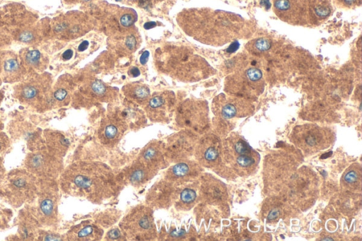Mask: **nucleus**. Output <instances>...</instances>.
<instances>
[{"instance_id": "24", "label": "nucleus", "mask_w": 362, "mask_h": 241, "mask_svg": "<svg viewBox=\"0 0 362 241\" xmlns=\"http://www.w3.org/2000/svg\"><path fill=\"white\" fill-rule=\"evenodd\" d=\"M308 24L318 25L332 13L331 0H307Z\"/></svg>"}, {"instance_id": "3", "label": "nucleus", "mask_w": 362, "mask_h": 241, "mask_svg": "<svg viewBox=\"0 0 362 241\" xmlns=\"http://www.w3.org/2000/svg\"><path fill=\"white\" fill-rule=\"evenodd\" d=\"M37 189L36 177L26 169L13 170L0 177V196L15 207L35 200Z\"/></svg>"}, {"instance_id": "14", "label": "nucleus", "mask_w": 362, "mask_h": 241, "mask_svg": "<svg viewBox=\"0 0 362 241\" xmlns=\"http://www.w3.org/2000/svg\"><path fill=\"white\" fill-rule=\"evenodd\" d=\"M129 125L119 107L107 113L101 120L98 138L105 146L113 147L122 139Z\"/></svg>"}, {"instance_id": "20", "label": "nucleus", "mask_w": 362, "mask_h": 241, "mask_svg": "<svg viewBox=\"0 0 362 241\" xmlns=\"http://www.w3.org/2000/svg\"><path fill=\"white\" fill-rule=\"evenodd\" d=\"M180 187L181 186L163 178L148 189L146 196V204L152 208H168L174 204Z\"/></svg>"}, {"instance_id": "19", "label": "nucleus", "mask_w": 362, "mask_h": 241, "mask_svg": "<svg viewBox=\"0 0 362 241\" xmlns=\"http://www.w3.org/2000/svg\"><path fill=\"white\" fill-rule=\"evenodd\" d=\"M273 11L279 18L288 24H308L307 0H273Z\"/></svg>"}, {"instance_id": "39", "label": "nucleus", "mask_w": 362, "mask_h": 241, "mask_svg": "<svg viewBox=\"0 0 362 241\" xmlns=\"http://www.w3.org/2000/svg\"><path fill=\"white\" fill-rule=\"evenodd\" d=\"M129 73L133 76V77H136L139 75L140 72H139V70L138 68L136 67H133L132 69H129Z\"/></svg>"}, {"instance_id": "17", "label": "nucleus", "mask_w": 362, "mask_h": 241, "mask_svg": "<svg viewBox=\"0 0 362 241\" xmlns=\"http://www.w3.org/2000/svg\"><path fill=\"white\" fill-rule=\"evenodd\" d=\"M255 107L246 98L238 96H226L223 94L214 98L212 109L218 117L228 119L247 116Z\"/></svg>"}, {"instance_id": "9", "label": "nucleus", "mask_w": 362, "mask_h": 241, "mask_svg": "<svg viewBox=\"0 0 362 241\" xmlns=\"http://www.w3.org/2000/svg\"><path fill=\"white\" fill-rule=\"evenodd\" d=\"M53 180L42 184L36 194L37 205L34 211L37 221L46 225H54L57 221L59 191Z\"/></svg>"}, {"instance_id": "34", "label": "nucleus", "mask_w": 362, "mask_h": 241, "mask_svg": "<svg viewBox=\"0 0 362 241\" xmlns=\"http://www.w3.org/2000/svg\"><path fill=\"white\" fill-rule=\"evenodd\" d=\"M136 19L134 11L129 10L122 13L119 18V25L123 28H131Z\"/></svg>"}, {"instance_id": "12", "label": "nucleus", "mask_w": 362, "mask_h": 241, "mask_svg": "<svg viewBox=\"0 0 362 241\" xmlns=\"http://www.w3.org/2000/svg\"><path fill=\"white\" fill-rule=\"evenodd\" d=\"M117 95V90L102 81L92 78L86 81L74 95V102L82 107H90L100 102H107Z\"/></svg>"}, {"instance_id": "18", "label": "nucleus", "mask_w": 362, "mask_h": 241, "mask_svg": "<svg viewBox=\"0 0 362 241\" xmlns=\"http://www.w3.org/2000/svg\"><path fill=\"white\" fill-rule=\"evenodd\" d=\"M194 155L201 166L218 170L223 160L222 144L216 136L205 135L198 139Z\"/></svg>"}, {"instance_id": "5", "label": "nucleus", "mask_w": 362, "mask_h": 241, "mask_svg": "<svg viewBox=\"0 0 362 241\" xmlns=\"http://www.w3.org/2000/svg\"><path fill=\"white\" fill-rule=\"evenodd\" d=\"M222 157L240 175H248L257 167L260 156L240 136L231 135L222 145Z\"/></svg>"}, {"instance_id": "15", "label": "nucleus", "mask_w": 362, "mask_h": 241, "mask_svg": "<svg viewBox=\"0 0 362 241\" xmlns=\"http://www.w3.org/2000/svg\"><path fill=\"white\" fill-rule=\"evenodd\" d=\"M176 98L173 91L163 90L151 95L144 110L147 117L153 122H168L175 110Z\"/></svg>"}, {"instance_id": "37", "label": "nucleus", "mask_w": 362, "mask_h": 241, "mask_svg": "<svg viewBox=\"0 0 362 241\" xmlns=\"http://www.w3.org/2000/svg\"><path fill=\"white\" fill-rule=\"evenodd\" d=\"M73 56V52L71 49H67L66 50L63 54H62V58L65 60H68L69 59H71Z\"/></svg>"}, {"instance_id": "10", "label": "nucleus", "mask_w": 362, "mask_h": 241, "mask_svg": "<svg viewBox=\"0 0 362 241\" xmlns=\"http://www.w3.org/2000/svg\"><path fill=\"white\" fill-rule=\"evenodd\" d=\"M15 93L21 102L36 109L54 105L51 86L45 80L36 78L24 82L17 86Z\"/></svg>"}, {"instance_id": "25", "label": "nucleus", "mask_w": 362, "mask_h": 241, "mask_svg": "<svg viewBox=\"0 0 362 241\" xmlns=\"http://www.w3.org/2000/svg\"><path fill=\"white\" fill-rule=\"evenodd\" d=\"M103 235V230L95 225L81 223L74 226L66 234L69 240L93 241L99 240Z\"/></svg>"}, {"instance_id": "28", "label": "nucleus", "mask_w": 362, "mask_h": 241, "mask_svg": "<svg viewBox=\"0 0 362 241\" xmlns=\"http://www.w3.org/2000/svg\"><path fill=\"white\" fill-rule=\"evenodd\" d=\"M45 139L48 152L60 158L65 155L69 149V141L62 134L56 131H46Z\"/></svg>"}, {"instance_id": "32", "label": "nucleus", "mask_w": 362, "mask_h": 241, "mask_svg": "<svg viewBox=\"0 0 362 241\" xmlns=\"http://www.w3.org/2000/svg\"><path fill=\"white\" fill-rule=\"evenodd\" d=\"M23 62L29 68L40 69L43 66V58L38 50H29L23 56Z\"/></svg>"}, {"instance_id": "35", "label": "nucleus", "mask_w": 362, "mask_h": 241, "mask_svg": "<svg viewBox=\"0 0 362 241\" xmlns=\"http://www.w3.org/2000/svg\"><path fill=\"white\" fill-rule=\"evenodd\" d=\"M362 0H334L335 4L343 8H354L360 6Z\"/></svg>"}, {"instance_id": "30", "label": "nucleus", "mask_w": 362, "mask_h": 241, "mask_svg": "<svg viewBox=\"0 0 362 241\" xmlns=\"http://www.w3.org/2000/svg\"><path fill=\"white\" fill-rule=\"evenodd\" d=\"M361 167L358 163H354L344 172L341 184L349 190H355L361 188Z\"/></svg>"}, {"instance_id": "8", "label": "nucleus", "mask_w": 362, "mask_h": 241, "mask_svg": "<svg viewBox=\"0 0 362 241\" xmlns=\"http://www.w3.org/2000/svg\"><path fill=\"white\" fill-rule=\"evenodd\" d=\"M264 81L262 71L257 68L240 71L226 81V90L230 94L244 98H254L262 91Z\"/></svg>"}, {"instance_id": "2", "label": "nucleus", "mask_w": 362, "mask_h": 241, "mask_svg": "<svg viewBox=\"0 0 362 241\" xmlns=\"http://www.w3.org/2000/svg\"><path fill=\"white\" fill-rule=\"evenodd\" d=\"M158 69L165 74L182 82L198 81L207 77L211 66L189 47L168 45L155 53Z\"/></svg>"}, {"instance_id": "4", "label": "nucleus", "mask_w": 362, "mask_h": 241, "mask_svg": "<svg viewBox=\"0 0 362 241\" xmlns=\"http://www.w3.org/2000/svg\"><path fill=\"white\" fill-rule=\"evenodd\" d=\"M119 225L123 236L128 240H153L158 236L153 208L146 204L137 205L130 209Z\"/></svg>"}, {"instance_id": "31", "label": "nucleus", "mask_w": 362, "mask_h": 241, "mask_svg": "<svg viewBox=\"0 0 362 241\" xmlns=\"http://www.w3.org/2000/svg\"><path fill=\"white\" fill-rule=\"evenodd\" d=\"M21 69L16 59H7L4 63L3 75L4 80L9 82L17 81L21 75Z\"/></svg>"}, {"instance_id": "27", "label": "nucleus", "mask_w": 362, "mask_h": 241, "mask_svg": "<svg viewBox=\"0 0 362 241\" xmlns=\"http://www.w3.org/2000/svg\"><path fill=\"white\" fill-rule=\"evenodd\" d=\"M122 92L127 101L136 105L145 106L151 97L149 88L138 82L126 84L122 88Z\"/></svg>"}, {"instance_id": "11", "label": "nucleus", "mask_w": 362, "mask_h": 241, "mask_svg": "<svg viewBox=\"0 0 362 241\" xmlns=\"http://www.w3.org/2000/svg\"><path fill=\"white\" fill-rule=\"evenodd\" d=\"M25 167L35 177L53 180L62 174L63 162L62 158L49 152L37 151L27 155L25 159Z\"/></svg>"}, {"instance_id": "23", "label": "nucleus", "mask_w": 362, "mask_h": 241, "mask_svg": "<svg viewBox=\"0 0 362 241\" xmlns=\"http://www.w3.org/2000/svg\"><path fill=\"white\" fill-rule=\"evenodd\" d=\"M136 158L157 172L166 167L168 164L165 157V143L160 141L147 143Z\"/></svg>"}, {"instance_id": "13", "label": "nucleus", "mask_w": 362, "mask_h": 241, "mask_svg": "<svg viewBox=\"0 0 362 241\" xmlns=\"http://www.w3.org/2000/svg\"><path fill=\"white\" fill-rule=\"evenodd\" d=\"M199 135L187 130L171 135L165 143V157L169 163H178L189 159L193 154Z\"/></svg>"}, {"instance_id": "6", "label": "nucleus", "mask_w": 362, "mask_h": 241, "mask_svg": "<svg viewBox=\"0 0 362 241\" xmlns=\"http://www.w3.org/2000/svg\"><path fill=\"white\" fill-rule=\"evenodd\" d=\"M175 122L182 129L201 135L209 128V108L206 101L186 98L175 107Z\"/></svg>"}, {"instance_id": "26", "label": "nucleus", "mask_w": 362, "mask_h": 241, "mask_svg": "<svg viewBox=\"0 0 362 241\" xmlns=\"http://www.w3.org/2000/svg\"><path fill=\"white\" fill-rule=\"evenodd\" d=\"M196 181L181 186L174 206L177 211H187L195 205L197 199Z\"/></svg>"}, {"instance_id": "41", "label": "nucleus", "mask_w": 362, "mask_h": 241, "mask_svg": "<svg viewBox=\"0 0 362 241\" xmlns=\"http://www.w3.org/2000/svg\"><path fill=\"white\" fill-rule=\"evenodd\" d=\"M3 172H4V166H3L2 160L0 158V175L3 174Z\"/></svg>"}, {"instance_id": "21", "label": "nucleus", "mask_w": 362, "mask_h": 241, "mask_svg": "<svg viewBox=\"0 0 362 241\" xmlns=\"http://www.w3.org/2000/svg\"><path fill=\"white\" fill-rule=\"evenodd\" d=\"M202 167L197 162L189 159L175 163L164 173L163 178L174 184L182 186L198 180Z\"/></svg>"}, {"instance_id": "22", "label": "nucleus", "mask_w": 362, "mask_h": 241, "mask_svg": "<svg viewBox=\"0 0 362 241\" xmlns=\"http://www.w3.org/2000/svg\"><path fill=\"white\" fill-rule=\"evenodd\" d=\"M158 172L136 158L117 177L122 185L138 188L147 184Z\"/></svg>"}, {"instance_id": "33", "label": "nucleus", "mask_w": 362, "mask_h": 241, "mask_svg": "<svg viewBox=\"0 0 362 241\" xmlns=\"http://www.w3.org/2000/svg\"><path fill=\"white\" fill-rule=\"evenodd\" d=\"M271 46V42L266 38H258L248 42L246 48L252 53L260 54L267 51Z\"/></svg>"}, {"instance_id": "36", "label": "nucleus", "mask_w": 362, "mask_h": 241, "mask_svg": "<svg viewBox=\"0 0 362 241\" xmlns=\"http://www.w3.org/2000/svg\"><path fill=\"white\" fill-rule=\"evenodd\" d=\"M106 238L109 240H122L125 239L121 230L114 229L107 233Z\"/></svg>"}, {"instance_id": "1", "label": "nucleus", "mask_w": 362, "mask_h": 241, "mask_svg": "<svg viewBox=\"0 0 362 241\" xmlns=\"http://www.w3.org/2000/svg\"><path fill=\"white\" fill-rule=\"evenodd\" d=\"M122 184L107 165L96 161H78L61 174L60 187L65 193L93 204L115 196Z\"/></svg>"}, {"instance_id": "29", "label": "nucleus", "mask_w": 362, "mask_h": 241, "mask_svg": "<svg viewBox=\"0 0 362 241\" xmlns=\"http://www.w3.org/2000/svg\"><path fill=\"white\" fill-rule=\"evenodd\" d=\"M74 88V82L70 80H63L56 84L52 91L54 105L61 107L69 104Z\"/></svg>"}, {"instance_id": "40", "label": "nucleus", "mask_w": 362, "mask_h": 241, "mask_svg": "<svg viewBox=\"0 0 362 241\" xmlns=\"http://www.w3.org/2000/svg\"><path fill=\"white\" fill-rule=\"evenodd\" d=\"M88 45V42L87 41L83 42L78 47L79 51H83L85 50Z\"/></svg>"}, {"instance_id": "16", "label": "nucleus", "mask_w": 362, "mask_h": 241, "mask_svg": "<svg viewBox=\"0 0 362 241\" xmlns=\"http://www.w3.org/2000/svg\"><path fill=\"white\" fill-rule=\"evenodd\" d=\"M53 33L60 39L77 38L89 30V25L82 13L72 12L55 18L52 23Z\"/></svg>"}, {"instance_id": "7", "label": "nucleus", "mask_w": 362, "mask_h": 241, "mask_svg": "<svg viewBox=\"0 0 362 241\" xmlns=\"http://www.w3.org/2000/svg\"><path fill=\"white\" fill-rule=\"evenodd\" d=\"M334 139L332 129L313 124L298 125L291 135L292 143L307 153H315L329 148Z\"/></svg>"}, {"instance_id": "38", "label": "nucleus", "mask_w": 362, "mask_h": 241, "mask_svg": "<svg viewBox=\"0 0 362 241\" xmlns=\"http://www.w3.org/2000/svg\"><path fill=\"white\" fill-rule=\"evenodd\" d=\"M149 56L148 52H145L142 54V55L140 57V62L143 64H144L146 61L148 60V57Z\"/></svg>"}]
</instances>
